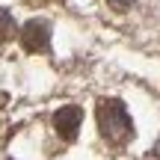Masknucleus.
I'll list each match as a JSON object with an SVG mask.
<instances>
[{"label":"nucleus","instance_id":"f03ea898","mask_svg":"<svg viewBox=\"0 0 160 160\" xmlns=\"http://www.w3.org/2000/svg\"><path fill=\"white\" fill-rule=\"evenodd\" d=\"M21 45H24V51H30V53H45L48 45H51V24L42 21V18L27 21L24 30H21Z\"/></svg>","mask_w":160,"mask_h":160},{"label":"nucleus","instance_id":"f257e3e1","mask_svg":"<svg viewBox=\"0 0 160 160\" xmlns=\"http://www.w3.org/2000/svg\"><path fill=\"white\" fill-rule=\"evenodd\" d=\"M98 128H101V137L107 142H128L133 137V122H131V113L125 110V104L110 98V101H101L98 104Z\"/></svg>","mask_w":160,"mask_h":160},{"label":"nucleus","instance_id":"7ed1b4c3","mask_svg":"<svg viewBox=\"0 0 160 160\" xmlns=\"http://www.w3.org/2000/svg\"><path fill=\"white\" fill-rule=\"evenodd\" d=\"M80 122H83V113H80L77 107H62V110H57V116H53V125H57L59 137H65V139L77 137Z\"/></svg>","mask_w":160,"mask_h":160},{"label":"nucleus","instance_id":"39448f33","mask_svg":"<svg viewBox=\"0 0 160 160\" xmlns=\"http://www.w3.org/2000/svg\"><path fill=\"white\" fill-rule=\"evenodd\" d=\"M110 3H113V6H119V9H128L133 0H110Z\"/></svg>","mask_w":160,"mask_h":160},{"label":"nucleus","instance_id":"20e7f679","mask_svg":"<svg viewBox=\"0 0 160 160\" xmlns=\"http://www.w3.org/2000/svg\"><path fill=\"white\" fill-rule=\"evenodd\" d=\"M9 36H12V18L0 12V39H9Z\"/></svg>","mask_w":160,"mask_h":160}]
</instances>
